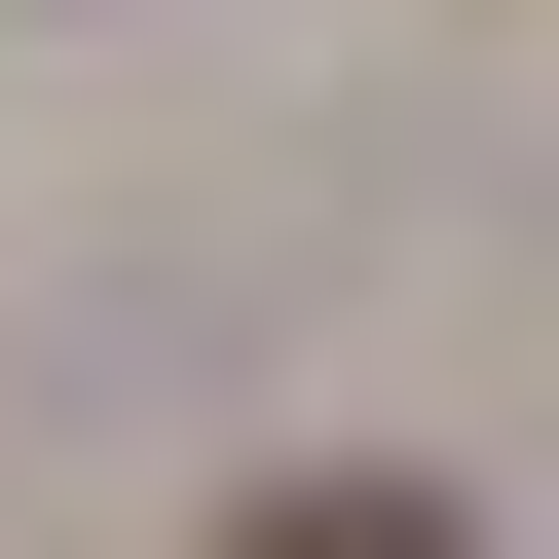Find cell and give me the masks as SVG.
Segmentation results:
<instances>
[{
  "label": "cell",
  "mask_w": 559,
  "mask_h": 559,
  "mask_svg": "<svg viewBox=\"0 0 559 559\" xmlns=\"http://www.w3.org/2000/svg\"><path fill=\"white\" fill-rule=\"evenodd\" d=\"M224 559H485V522H448V485H261Z\"/></svg>",
  "instance_id": "6da1fadb"
}]
</instances>
